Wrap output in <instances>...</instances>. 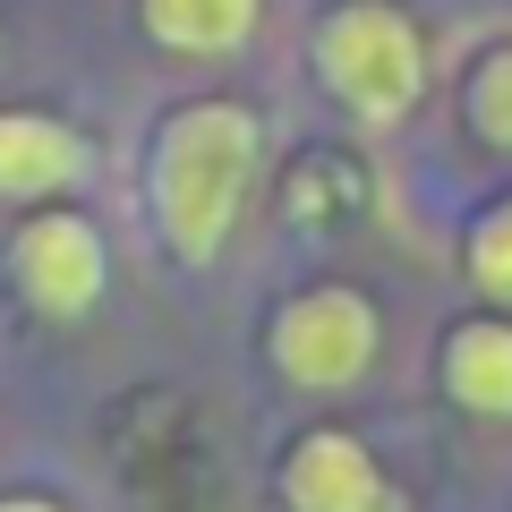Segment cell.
Here are the masks:
<instances>
[{
    "label": "cell",
    "instance_id": "6da1fadb",
    "mask_svg": "<svg viewBox=\"0 0 512 512\" xmlns=\"http://www.w3.org/2000/svg\"><path fill=\"white\" fill-rule=\"evenodd\" d=\"M256 163H265V120L239 94H197V103H171L154 120L146 205L180 265H214L231 248L239 214H248V188H256Z\"/></svg>",
    "mask_w": 512,
    "mask_h": 512
},
{
    "label": "cell",
    "instance_id": "7a4b0ae2",
    "mask_svg": "<svg viewBox=\"0 0 512 512\" xmlns=\"http://www.w3.org/2000/svg\"><path fill=\"white\" fill-rule=\"evenodd\" d=\"M308 60L325 77V94L367 128L402 120L427 94V43L410 26V9H393V0H342V9H325Z\"/></svg>",
    "mask_w": 512,
    "mask_h": 512
},
{
    "label": "cell",
    "instance_id": "3957f363",
    "mask_svg": "<svg viewBox=\"0 0 512 512\" xmlns=\"http://www.w3.org/2000/svg\"><path fill=\"white\" fill-rule=\"evenodd\" d=\"M265 359H274V376L299 384V393H350V384L384 359V316H376V299L350 291V282H308V291H291L274 308Z\"/></svg>",
    "mask_w": 512,
    "mask_h": 512
},
{
    "label": "cell",
    "instance_id": "277c9868",
    "mask_svg": "<svg viewBox=\"0 0 512 512\" xmlns=\"http://www.w3.org/2000/svg\"><path fill=\"white\" fill-rule=\"evenodd\" d=\"M9 282H18V299L35 316H52V325L94 316L103 291H111V248H103V231H94V214H77V205H35V214L9 231Z\"/></svg>",
    "mask_w": 512,
    "mask_h": 512
},
{
    "label": "cell",
    "instance_id": "5b68a950",
    "mask_svg": "<svg viewBox=\"0 0 512 512\" xmlns=\"http://www.w3.org/2000/svg\"><path fill=\"white\" fill-rule=\"evenodd\" d=\"M94 171L86 128H69L43 103H0V205H60Z\"/></svg>",
    "mask_w": 512,
    "mask_h": 512
},
{
    "label": "cell",
    "instance_id": "8992f818",
    "mask_svg": "<svg viewBox=\"0 0 512 512\" xmlns=\"http://www.w3.org/2000/svg\"><path fill=\"white\" fill-rule=\"evenodd\" d=\"M282 504L291 512H384V470L350 427H308L282 453Z\"/></svg>",
    "mask_w": 512,
    "mask_h": 512
},
{
    "label": "cell",
    "instance_id": "52a82bcc",
    "mask_svg": "<svg viewBox=\"0 0 512 512\" xmlns=\"http://www.w3.org/2000/svg\"><path fill=\"white\" fill-rule=\"evenodd\" d=\"M444 393L470 419H512V316L478 308L444 333Z\"/></svg>",
    "mask_w": 512,
    "mask_h": 512
},
{
    "label": "cell",
    "instance_id": "ba28073f",
    "mask_svg": "<svg viewBox=\"0 0 512 512\" xmlns=\"http://www.w3.org/2000/svg\"><path fill=\"white\" fill-rule=\"evenodd\" d=\"M137 26L171 60H231L256 43L265 0H137Z\"/></svg>",
    "mask_w": 512,
    "mask_h": 512
},
{
    "label": "cell",
    "instance_id": "9c48e42d",
    "mask_svg": "<svg viewBox=\"0 0 512 512\" xmlns=\"http://www.w3.org/2000/svg\"><path fill=\"white\" fill-rule=\"evenodd\" d=\"M461 274L487 308H512V197L478 205V222L461 231Z\"/></svg>",
    "mask_w": 512,
    "mask_h": 512
},
{
    "label": "cell",
    "instance_id": "30bf717a",
    "mask_svg": "<svg viewBox=\"0 0 512 512\" xmlns=\"http://www.w3.org/2000/svg\"><path fill=\"white\" fill-rule=\"evenodd\" d=\"M461 111H470V137L487 154H512V43L470 60V86H461Z\"/></svg>",
    "mask_w": 512,
    "mask_h": 512
},
{
    "label": "cell",
    "instance_id": "8fae6325",
    "mask_svg": "<svg viewBox=\"0 0 512 512\" xmlns=\"http://www.w3.org/2000/svg\"><path fill=\"white\" fill-rule=\"evenodd\" d=\"M0 512H60V504H43V495H0Z\"/></svg>",
    "mask_w": 512,
    "mask_h": 512
}]
</instances>
